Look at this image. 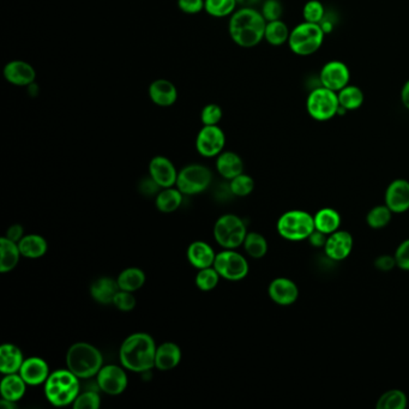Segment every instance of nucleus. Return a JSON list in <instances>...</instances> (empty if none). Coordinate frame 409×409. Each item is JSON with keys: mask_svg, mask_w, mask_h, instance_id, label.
I'll list each match as a JSON object with an SVG mask.
<instances>
[{"mask_svg": "<svg viewBox=\"0 0 409 409\" xmlns=\"http://www.w3.org/2000/svg\"><path fill=\"white\" fill-rule=\"evenodd\" d=\"M155 341L147 333H136L125 338L119 349V359L126 370L145 373L155 366Z\"/></svg>", "mask_w": 409, "mask_h": 409, "instance_id": "obj_1", "label": "nucleus"}, {"mask_svg": "<svg viewBox=\"0 0 409 409\" xmlns=\"http://www.w3.org/2000/svg\"><path fill=\"white\" fill-rule=\"evenodd\" d=\"M266 27V21L262 12L254 8H243L233 12L229 21V34L237 45L251 48L264 38Z\"/></svg>", "mask_w": 409, "mask_h": 409, "instance_id": "obj_2", "label": "nucleus"}, {"mask_svg": "<svg viewBox=\"0 0 409 409\" xmlns=\"http://www.w3.org/2000/svg\"><path fill=\"white\" fill-rule=\"evenodd\" d=\"M103 354L95 346L77 342L66 353V366L80 379H88L99 373L103 368Z\"/></svg>", "mask_w": 409, "mask_h": 409, "instance_id": "obj_3", "label": "nucleus"}, {"mask_svg": "<svg viewBox=\"0 0 409 409\" xmlns=\"http://www.w3.org/2000/svg\"><path fill=\"white\" fill-rule=\"evenodd\" d=\"M78 379L68 368L51 372L45 382L46 398L56 407L72 405L80 395L81 384Z\"/></svg>", "mask_w": 409, "mask_h": 409, "instance_id": "obj_4", "label": "nucleus"}, {"mask_svg": "<svg viewBox=\"0 0 409 409\" xmlns=\"http://www.w3.org/2000/svg\"><path fill=\"white\" fill-rule=\"evenodd\" d=\"M315 220L310 212L305 210H288L277 221V232L282 238L289 242H303L310 238L315 232Z\"/></svg>", "mask_w": 409, "mask_h": 409, "instance_id": "obj_5", "label": "nucleus"}, {"mask_svg": "<svg viewBox=\"0 0 409 409\" xmlns=\"http://www.w3.org/2000/svg\"><path fill=\"white\" fill-rule=\"evenodd\" d=\"M326 33L321 24L305 22L298 24L289 35L288 45L293 53L307 57L316 53L322 47Z\"/></svg>", "mask_w": 409, "mask_h": 409, "instance_id": "obj_6", "label": "nucleus"}, {"mask_svg": "<svg viewBox=\"0 0 409 409\" xmlns=\"http://www.w3.org/2000/svg\"><path fill=\"white\" fill-rule=\"evenodd\" d=\"M247 234V224L239 216L233 214L221 216L214 226V237L216 242L228 250H234L240 245H243Z\"/></svg>", "mask_w": 409, "mask_h": 409, "instance_id": "obj_7", "label": "nucleus"}, {"mask_svg": "<svg viewBox=\"0 0 409 409\" xmlns=\"http://www.w3.org/2000/svg\"><path fill=\"white\" fill-rule=\"evenodd\" d=\"M307 113L317 122H328L340 110L338 93L328 88H316L309 94L306 101Z\"/></svg>", "mask_w": 409, "mask_h": 409, "instance_id": "obj_8", "label": "nucleus"}, {"mask_svg": "<svg viewBox=\"0 0 409 409\" xmlns=\"http://www.w3.org/2000/svg\"><path fill=\"white\" fill-rule=\"evenodd\" d=\"M212 175L208 167L202 165H189L178 173L177 187L182 195H198L208 189L212 184Z\"/></svg>", "mask_w": 409, "mask_h": 409, "instance_id": "obj_9", "label": "nucleus"}, {"mask_svg": "<svg viewBox=\"0 0 409 409\" xmlns=\"http://www.w3.org/2000/svg\"><path fill=\"white\" fill-rule=\"evenodd\" d=\"M214 268L226 280L240 281L249 274V263L247 258L233 250L222 251L216 254Z\"/></svg>", "mask_w": 409, "mask_h": 409, "instance_id": "obj_10", "label": "nucleus"}, {"mask_svg": "<svg viewBox=\"0 0 409 409\" xmlns=\"http://www.w3.org/2000/svg\"><path fill=\"white\" fill-rule=\"evenodd\" d=\"M128 375L117 365L103 366L96 375V384L100 390L108 395H120L128 388Z\"/></svg>", "mask_w": 409, "mask_h": 409, "instance_id": "obj_11", "label": "nucleus"}, {"mask_svg": "<svg viewBox=\"0 0 409 409\" xmlns=\"http://www.w3.org/2000/svg\"><path fill=\"white\" fill-rule=\"evenodd\" d=\"M226 143V137L217 125H204L198 133L196 140L197 152L204 157L220 155Z\"/></svg>", "mask_w": 409, "mask_h": 409, "instance_id": "obj_12", "label": "nucleus"}, {"mask_svg": "<svg viewBox=\"0 0 409 409\" xmlns=\"http://www.w3.org/2000/svg\"><path fill=\"white\" fill-rule=\"evenodd\" d=\"M351 80V72L345 63L340 61H331L326 63L321 70L319 81L322 87L328 88L330 90L338 91L347 87Z\"/></svg>", "mask_w": 409, "mask_h": 409, "instance_id": "obj_13", "label": "nucleus"}, {"mask_svg": "<svg viewBox=\"0 0 409 409\" xmlns=\"http://www.w3.org/2000/svg\"><path fill=\"white\" fill-rule=\"evenodd\" d=\"M353 247H354V240H353L352 234L349 232L338 229L328 235L324 252H326V257L330 258L331 261L340 262L351 256Z\"/></svg>", "mask_w": 409, "mask_h": 409, "instance_id": "obj_14", "label": "nucleus"}, {"mask_svg": "<svg viewBox=\"0 0 409 409\" xmlns=\"http://www.w3.org/2000/svg\"><path fill=\"white\" fill-rule=\"evenodd\" d=\"M270 299L280 306H289L298 300L299 288L294 281L287 277H277L268 288Z\"/></svg>", "mask_w": 409, "mask_h": 409, "instance_id": "obj_15", "label": "nucleus"}, {"mask_svg": "<svg viewBox=\"0 0 409 409\" xmlns=\"http://www.w3.org/2000/svg\"><path fill=\"white\" fill-rule=\"evenodd\" d=\"M385 204L394 214L409 210V182L405 179H395L385 191Z\"/></svg>", "mask_w": 409, "mask_h": 409, "instance_id": "obj_16", "label": "nucleus"}, {"mask_svg": "<svg viewBox=\"0 0 409 409\" xmlns=\"http://www.w3.org/2000/svg\"><path fill=\"white\" fill-rule=\"evenodd\" d=\"M149 175L159 184L160 187L167 189L177 184L178 172L171 160L165 156H155L149 163Z\"/></svg>", "mask_w": 409, "mask_h": 409, "instance_id": "obj_17", "label": "nucleus"}, {"mask_svg": "<svg viewBox=\"0 0 409 409\" xmlns=\"http://www.w3.org/2000/svg\"><path fill=\"white\" fill-rule=\"evenodd\" d=\"M28 385L45 384L50 376V366L45 360L38 356H31L23 361L22 368L19 372Z\"/></svg>", "mask_w": 409, "mask_h": 409, "instance_id": "obj_18", "label": "nucleus"}, {"mask_svg": "<svg viewBox=\"0 0 409 409\" xmlns=\"http://www.w3.org/2000/svg\"><path fill=\"white\" fill-rule=\"evenodd\" d=\"M5 80L19 87H29L34 83L36 72L27 61H12L5 65Z\"/></svg>", "mask_w": 409, "mask_h": 409, "instance_id": "obj_19", "label": "nucleus"}, {"mask_svg": "<svg viewBox=\"0 0 409 409\" xmlns=\"http://www.w3.org/2000/svg\"><path fill=\"white\" fill-rule=\"evenodd\" d=\"M149 96L157 106L168 107L178 99V91L171 81L156 80L149 87Z\"/></svg>", "mask_w": 409, "mask_h": 409, "instance_id": "obj_20", "label": "nucleus"}, {"mask_svg": "<svg viewBox=\"0 0 409 409\" xmlns=\"http://www.w3.org/2000/svg\"><path fill=\"white\" fill-rule=\"evenodd\" d=\"M120 291L118 281L110 277H100L94 281L90 286V294L96 303L101 305H110L113 304L114 298L117 293Z\"/></svg>", "mask_w": 409, "mask_h": 409, "instance_id": "obj_21", "label": "nucleus"}, {"mask_svg": "<svg viewBox=\"0 0 409 409\" xmlns=\"http://www.w3.org/2000/svg\"><path fill=\"white\" fill-rule=\"evenodd\" d=\"M182 360V351L173 342H165L156 349L155 368L160 371H168L178 366Z\"/></svg>", "mask_w": 409, "mask_h": 409, "instance_id": "obj_22", "label": "nucleus"}, {"mask_svg": "<svg viewBox=\"0 0 409 409\" xmlns=\"http://www.w3.org/2000/svg\"><path fill=\"white\" fill-rule=\"evenodd\" d=\"M190 264L197 269H204L214 266L216 254L212 247L204 242H195L187 249Z\"/></svg>", "mask_w": 409, "mask_h": 409, "instance_id": "obj_23", "label": "nucleus"}, {"mask_svg": "<svg viewBox=\"0 0 409 409\" xmlns=\"http://www.w3.org/2000/svg\"><path fill=\"white\" fill-rule=\"evenodd\" d=\"M23 361L24 358L22 351L17 346L5 343L0 347V372L3 375L19 373L22 368Z\"/></svg>", "mask_w": 409, "mask_h": 409, "instance_id": "obj_24", "label": "nucleus"}, {"mask_svg": "<svg viewBox=\"0 0 409 409\" xmlns=\"http://www.w3.org/2000/svg\"><path fill=\"white\" fill-rule=\"evenodd\" d=\"M216 170L224 179H232L242 175L244 171V162L242 157L233 152H221L216 161Z\"/></svg>", "mask_w": 409, "mask_h": 409, "instance_id": "obj_25", "label": "nucleus"}, {"mask_svg": "<svg viewBox=\"0 0 409 409\" xmlns=\"http://www.w3.org/2000/svg\"><path fill=\"white\" fill-rule=\"evenodd\" d=\"M27 383L21 377L19 373H11V375H5L4 378L0 384V394L1 398L9 400L11 402H17L22 400L23 396L26 394V388Z\"/></svg>", "mask_w": 409, "mask_h": 409, "instance_id": "obj_26", "label": "nucleus"}, {"mask_svg": "<svg viewBox=\"0 0 409 409\" xmlns=\"http://www.w3.org/2000/svg\"><path fill=\"white\" fill-rule=\"evenodd\" d=\"M0 271L8 273L15 269L19 264V257L22 256L19 244L12 242L6 237L0 239Z\"/></svg>", "mask_w": 409, "mask_h": 409, "instance_id": "obj_27", "label": "nucleus"}, {"mask_svg": "<svg viewBox=\"0 0 409 409\" xmlns=\"http://www.w3.org/2000/svg\"><path fill=\"white\" fill-rule=\"evenodd\" d=\"M314 220H315L316 229L326 235L338 231L342 222L340 212L333 208L321 209L314 215Z\"/></svg>", "mask_w": 409, "mask_h": 409, "instance_id": "obj_28", "label": "nucleus"}, {"mask_svg": "<svg viewBox=\"0 0 409 409\" xmlns=\"http://www.w3.org/2000/svg\"><path fill=\"white\" fill-rule=\"evenodd\" d=\"M19 251L23 257L36 259V258L45 256L48 249V244L41 235L29 234L24 235L19 243Z\"/></svg>", "mask_w": 409, "mask_h": 409, "instance_id": "obj_29", "label": "nucleus"}, {"mask_svg": "<svg viewBox=\"0 0 409 409\" xmlns=\"http://www.w3.org/2000/svg\"><path fill=\"white\" fill-rule=\"evenodd\" d=\"M338 103L340 108L348 112V110H359L364 103V93L356 86L348 84L338 93Z\"/></svg>", "mask_w": 409, "mask_h": 409, "instance_id": "obj_30", "label": "nucleus"}, {"mask_svg": "<svg viewBox=\"0 0 409 409\" xmlns=\"http://www.w3.org/2000/svg\"><path fill=\"white\" fill-rule=\"evenodd\" d=\"M119 288L128 292H136L145 284V274L138 268H128L119 274L117 279Z\"/></svg>", "mask_w": 409, "mask_h": 409, "instance_id": "obj_31", "label": "nucleus"}, {"mask_svg": "<svg viewBox=\"0 0 409 409\" xmlns=\"http://www.w3.org/2000/svg\"><path fill=\"white\" fill-rule=\"evenodd\" d=\"M182 192L179 189L167 187L159 192L156 197V208L161 212H173L182 205Z\"/></svg>", "mask_w": 409, "mask_h": 409, "instance_id": "obj_32", "label": "nucleus"}, {"mask_svg": "<svg viewBox=\"0 0 409 409\" xmlns=\"http://www.w3.org/2000/svg\"><path fill=\"white\" fill-rule=\"evenodd\" d=\"M291 31L288 29L287 24L277 19V21H271V22H266V33H264V38L266 41L269 42L270 45L281 46L288 42Z\"/></svg>", "mask_w": 409, "mask_h": 409, "instance_id": "obj_33", "label": "nucleus"}, {"mask_svg": "<svg viewBox=\"0 0 409 409\" xmlns=\"http://www.w3.org/2000/svg\"><path fill=\"white\" fill-rule=\"evenodd\" d=\"M243 245L245 247L247 254L250 257L254 258V259L264 257L266 252H268L266 239L263 235L259 234V233H256V232L247 233Z\"/></svg>", "mask_w": 409, "mask_h": 409, "instance_id": "obj_34", "label": "nucleus"}, {"mask_svg": "<svg viewBox=\"0 0 409 409\" xmlns=\"http://www.w3.org/2000/svg\"><path fill=\"white\" fill-rule=\"evenodd\" d=\"M407 396L405 393L398 389L388 390L378 398L376 408L377 409H403L407 407Z\"/></svg>", "mask_w": 409, "mask_h": 409, "instance_id": "obj_35", "label": "nucleus"}, {"mask_svg": "<svg viewBox=\"0 0 409 409\" xmlns=\"http://www.w3.org/2000/svg\"><path fill=\"white\" fill-rule=\"evenodd\" d=\"M393 212L387 204L376 205L366 215V224L373 229H382L390 224Z\"/></svg>", "mask_w": 409, "mask_h": 409, "instance_id": "obj_36", "label": "nucleus"}, {"mask_svg": "<svg viewBox=\"0 0 409 409\" xmlns=\"http://www.w3.org/2000/svg\"><path fill=\"white\" fill-rule=\"evenodd\" d=\"M237 5V0H205L204 10L214 17H226L233 15Z\"/></svg>", "mask_w": 409, "mask_h": 409, "instance_id": "obj_37", "label": "nucleus"}, {"mask_svg": "<svg viewBox=\"0 0 409 409\" xmlns=\"http://www.w3.org/2000/svg\"><path fill=\"white\" fill-rule=\"evenodd\" d=\"M220 277V274L217 273V270L215 268L209 266V268H204V269H200L197 276H196V284L203 292H208V291H212L219 284Z\"/></svg>", "mask_w": 409, "mask_h": 409, "instance_id": "obj_38", "label": "nucleus"}, {"mask_svg": "<svg viewBox=\"0 0 409 409\" xmlns=\"http://www.w3.org/2000/svg\"><path fill=\"white\" fill-rule=\"evenodd\" d=\"M229 187H231L233 196L247 197V196H249V195L254 191V179L251 178L250 175L242 173V175H239L238 177L232 179Z\"/></svg>", "mask_w": 409, "mask_h": 409, "instance_id": "obj_39", "label": "nucleus"}, {"mask_svg": "<svg viewBox=\"0 0 409 409\" xmlns=\"http://www.w3.org/2000/svg\"><path fill=\"white\" fill-rule=\"evenodd\" d=\"M303 17L305 22L321 24L326 17V8L319 0H309L304 5Z\"/></svg>", "mask_w": 409, "mask_h": 409, "instance_id": "obj_40", "label": "nucleus"}, {"mask_svg": "<svg viewBox=\"0 0 409 409\" xmlns=\"http://www.w3.org/2000/svg\"><path fill=\"white\" fill-rule=\"evenodd\" d=\"M101 405L100 395L94 390L84 391L72 403L75 409H99Z\"/></svg>", "mask_w": 409, "mask_h": 409, "instance_id": "obj_41", "label": "nucleus"}, {"mask_svg": "<svg viewBox=\"0 0 409 409\" xmlns=\"http://www.w3.org/2000/svg\"><path fill=\"white\" fill-rule=\"evenodd\" d=\"M284 14V8L280 0H266L262 5V15L266 19V22L281 19Z\"/></svg>", "mask_w": 409, "mask_h": 409, "instance_id": "obj_42", "label": "nucleus"}, {"mask_svg": "<svg viewBox=\"0 0 409 409\" xmlns=\"http://www.w3.org/2000/svg\"><path fill=\"white\" fill-rule=\"evenodd\" d=\"M221 119H222V110L219 105L210 103L202 110L201 120L204 125H217Z\"/></svg>", "mask_w": 409, "mask_h": 409, "instance_id": "obj_43", "label": "nucleus"}, {"mask_svg": "<svg viewBox=\"0 0 409 409\" xmlns=\"http://www.w3.org/2000/svg\"><path fill=\"white\" fill-rule=\"evenodd\" d=\"M113 305L117 307L118 310L129 312L136 306V298L133 296V292L120 289L114 298Z\"/></svg>", "mask_w": 409, "mask_h": 409, "instance_id": "obj_44", "label": "nucleus"}, {"mask_svg": "<svg viewBox=\"0 0 409 409\" xmlns=\"http://www.w3.org/2000/svg\"><path fill=\"white\" fill-rule=\"evenodd\" d=\"M395 259H396V266L400 269L409 271V239L402 242L398 245V249L395 251Z\"/></svg>", "mask_w": 409, "mask_h": 409, "instance_id": "obj_45", "label": "nucleus"}, {"mask_svg": "<svg viewBox=\"0 0 409 409\" xmlns=\"http://www.w3.org/2000/svg\"><path fill=\"white\" fill-rule=\"evenodd\" d=\"M205 0H178V6L182 12L195 15L204 9Z\"/></svg>", "mask_w": 409, "mask_h": 409, "instance_id": "obj_46", "label": "nucleus"}, {"mask_svg": "<svg viewBox=\"0 0 409 409\" xmlns=\"http://www.w3.org/2000/svg\"><path fill=\"white\" fill-rule=\"evenodd\" d=\"M375 266L380 271H390L394 269L396 266V259L395 256H389V254H382L379 257L376 258Z\"/></svg>", "mask_w": 409, "mask_h": 409, "instance_id": "obj_47", "label": "nucleus"}, {"mask_svg": "<svg viewBox=\"0 0 409 409\" xmlns=\"http://www.w3.org/2000/svg\"><path fill=\"white\" fill-rule=\"evenodd\" d=\"M160 189H161V187H160L159 184H157L152 177L143 179L140 184V191L144 196H152V195H156L159 192Z\"/></svg>", "mask_w": 409, "mask_h": 409, "instance_id": "obj_48", "label": "nucleus"}, {"mask_svg": "<svg viewBox=\"0 0 409 409\" xmlns=\"http://www.w3.org/2000/svg\"><path fill=\"white\" fill-rule=\"evenodd\" d=\"M326 239H328V235L324 234L322 232L315 229V232L310 235V238L307 239V240L310 242L312 247H323V249H324V247H326Z\"/></svg>", "mask_w": 409, "mask_h": 409, "instance_id": "obj_49", "label": "nucleus"}, {"mask_svg": "<svg viewBox=\"0 0 409 409\" xmlns=\"http://www.w3.org/2000/svg\"><path fill=\"white\" fill-rule=\"evenodd\" d=\"M6 238L10 239L12 242L19 244V240L24 237V231L21 224H12L11 227L9 228L6 231Z\"/></svg>", "mask_w": 409, "mask_h": 409, "instance_id": "obj_50", "label": "nucleus"}, {"mask_svg": "<svg viewBox=\"0 0 409 409\" xmlns=\"http://www.w3.org/2000/svg\"><path fill=\"white\" fill-rule=\"evenodd\" d=\"M401 101L405 110H409V80L407 81V82L403 84V87H402Z\"/></svg>", "mask_w": 409, "mask_h": 409, "instance_id": "obj_51", "label": "nucleus"}, {"mask_svg": "<svg viewBox=\"0 0 409 409\" xmlns=\"http://www.w3.org/2000/svg\"><path fill=\"white\" fill-rule=\"evenodd\" d=\"M259 0H237V4H240L243 8H252L254 5L258 4Z\"/></svg>", "mask_w": 409, "mask_h": 409, "instance_id": "obj_52", "label": "nucleus"}, {"mask_svg": "<svg viewBox=\"0 0 409 409\" xmlns=\"http://www.w3.org/2000/svg\"><path fill=\"white\" fill-rule=\"evenodd\" d=\"M0 405L5 409H15L16 408V402L9 401V400H5L3 398L1 401H0Z\"/></svg>", "mask_w": 409, "mask_h": 409, "instance_id": "obj_53", "label": "nucleus"}]
</instances>
